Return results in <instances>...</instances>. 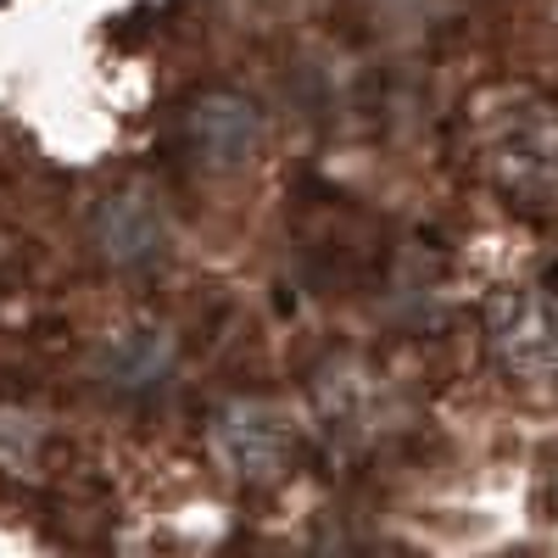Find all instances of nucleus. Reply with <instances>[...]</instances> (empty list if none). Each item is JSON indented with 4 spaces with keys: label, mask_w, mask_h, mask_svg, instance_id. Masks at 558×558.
<instances>
[{
    "label": "nucleus",
    "mask_w": 558,
    "mask_h": 558,
    "mask_svg": "<svg viewBox=\"0 0 558 558\" xmlns=\"http://www.w3.org/2000/svg\"><path fill=\"white\" fill-rule=\"evenodd\" d=\"M470 162L514 213H558V112L531 89H492L470 107Z\"/></svg>",
    "instance_id": "nucleus-1"
},
{
    "label": "nucleus",
    "mask_w": 558,
    "mask_h": 558,
    "mask_svg": "<svg viewBox=\"0 0 558 558\" xmlns=\"http://www.w3.org/2000/svg\"><path fill=\"white\" fill-rule=\"evenodd\" d=\"M296 241H302L307 279L324 286V291H357V286H368L375 268H380V257H386L380 229L368 223L347 196H330V191H318L313 202H302Z\"/></svg>",
    "instance_id": "nucleus-2"
},
{
    "label": "nucleus",
    "mask_w": 558,
    "mask_h": 558,
    "mask_svg": "<svg viewBox=\"0 0 558 558\" xmlns=\"http://www.w3.org/2000/svg\"><path fill=\"white\" fill-rule=\"evenodd\" d=\"M263 146V112L257 101L235 96V89H202L179 112V162L191 173L223 179L257 157Z\"/></svg>",
    "instance_id": "nucleus-3"
},
{
    "label": "nucleus",
    "mask_w": 558,
    "mask_h": 558,
    "mask_svg": "<svg viewBox=\"0 0 558 558\" xmlns=\"http://www.w3.org/2000/svg\"><path fill=\"white\" fill-rule=\"evenodd\" d=\"M492 357L525 386H558V296L508 291L486 313Z\"/></svg>",
    "instance_id": "nucleus-4"
},
{
    "label": "nucleus",
    "mask_w": 558,
    "mask_h": 558,
    "mask_svg": "<svg viewBox=\"0 0 558 558\" xmlns=\"http://www.w3.org/2000/svg\"><path fill=\"white\" fill-rule=\"evenodd\" d=\"M213 452L241 486H274L296 458V430L263 402H229L213 418Z\"/></svg>",
    "instance_id": "nucleus-5"
},
{
    "label": "nucleus",
    "mask_w": 558,
    "mask_h": 558,
    "mask_svg": "<svg viewBox=\"0 0 558 558\" xmlns=\"http://www.w3.org/2000/svg\"><path fill=\"white\" fill-rule=\"evenodd\" d=\"M89 241L112 268H146L162 257V218L157 202L146 191H112L96 207V223H89Z\"/></svg>",
    "instance_id": "nucleus-6"
},
{
    "label": "nucleus",
    "mask_w": 558,
    "mask_h": 558,
    "mask_svg": "<svg viewBox=\"0 0 558 558\" xmlns=\"http://www.w3.org/2000/svg\"><path fill=\"white\" fill-rule=\"evenodd\" d=\"M173 375V341L162 330H118L101 352V386L112 397H157Z\"/></svg>",
    "instance_id": "nucleus-7"
}]
</instances>
